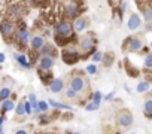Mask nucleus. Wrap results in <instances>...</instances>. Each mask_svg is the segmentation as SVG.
Returning a JSON list of instances; mask_svg holds the SVG:
<instances>
[{
  "label": "nucleus",
  "instance_id": "1",
  "mask_svg": "<svg viewBox=\"0 0 152 134\" xmlns=\"http://www.w3.org/2000/svg\"><path fill=\"white\" fill-rule=\"evenodd\" d=\"M52 36L55 45L60 48H67L78 43V34L73 31V24L69 20H63L52 27Z\"/></svg>",
  "mask_w": 152,
  "mask_h": 134
},
{
  "label": "nucleus",
  "instance_id": "2",
  "mask_svg": "<svg viewBox=\"0 0 152 134\" xmlns=\"http://www.w3.org/2000/svg\"><path fill=\"white\" fill-rule=\"evenodd\" d=\"M67 87L72 88L73 91H76L78 94L84 95V97H90L93 95L91 88H90V82L85 76V72L82 70H73L69 76H67Z\"/></svg>",
  "mask_w": 152,
  "mask_h": 134
},
{
  "label": "nucleus",
  "instance_id": "3",
  "mask_svg": "<svg viewBox=\"0 0 152 134\" xmlns=\"http://www.w3.org/2000/svg\"><path fill=\"white\" fill-rule=\"evenodd\" d=\"M97 46H99V39H97L94 31H87V33L81 34L78 37V43H76V48L79 51L81 60L91 58V55L99 51Z\"/></svg>",
  "mask_w": 152,
  "mask_h": 134
},
{
  "label": "nucleus",
  "instance_id": "4",
  "mask_svg": "<svg viewBox=\"0 0 152 134\" xmlns=\"http://www.w3.org/2000/svg\"><path fill=\"white\" fill-rule=\"evenodd\" d=\"M61 5H63V12H64V20H69L72 23L76 18L82 17L85 12L84 2H61Z\"/></svg>",
  "mask_w": 152,
  "mask_h": 134
},
{
  "label": "nucleus",
  "instance_id": "5",
  "mask_svg": "<svg viewBox=\"0 0 152 134\" xmlns=\"http://www.w3.org/2000/svg\"><path fill=\"white\" fill-rule=\"evenodd\" d=\"M27 3H20V2H8V11H6V17L8 20L17 23L24 20V17L28 14V9L26 8Z\"/></svg>",
  "mask_w": 152,
  "mask_h": 134
},
{
  "label": "nucleus",
  "instance_id": "6",
  "mask_svg": "<svg viewBox=\"0 0 152 134\" xmlns=\"http://www.w3.org/2000/svg\"><path fill=\"white\" fill-rule=\"evenodd\" d=\"M145 36L140 34H133L124 39L122 42V51L124 52H131V54H140V51L145 48Z\"/></svg>",
  "mask_w": 152,
  "mask_h": 134
},
{
  "label": "nucleus",
  "instance_id": "7",
  "mask_svg": "<svg viewBox=\"0 0 152 134\" xmlns=\"http://www.w3.org/2000/svg\"><path fill=\"white\" fill-rule=\"evenodd\" d=\"M61 60L67 66L78 64L81 61V55H79V51L76 48V45H70L67 48H63L61 49Z\"/></svg>",
  "mask_w": 152,
  "mask_h": 134
},
{
  "label": "nucleus",
  "instance_id": "8",
  "mask_svg": "<svg viewBox=\"0 0 152 134\" xmlns=\"http://www.w3.org/2000/svg\"><path fill=\"white\" fill-rule=\"evenodd\" d=\"M17 33V24L8 18H3L0 21V34L8 43H14V36Z\"/></svg>",
  "mask_w": 152,
  "mask_h": 134
},
{
  "label": "nucleus",
  "instance_id": "9",
  "mask_svg": "<svg viewBox=\"0 0 152 134\" xmlns=\"http://www.w3.org/2000/svg\"><path fill=\"white\" fill-rule=\"evenodd\" d=\"M115 122L119 128H130L134 124V116L131 113V110H128L127 107H122L116 112L115 115Z\"/></svg>",
  "mask_w": 152,
  "mask_h": 134
},
{
  "label": "nucleus",
  "instance_id": "10",
  "mask_svg": "<svg viewBox=\"0 0 152 134\" xmlns=\"http://www.w3.org/2000/svg\"><path fill=\"white\" fill-rule=\"evenodd\" d=\"M30 39H31V34L28 30H17L14 36V45H17V48L23 54L27 49V46H30Z\"/></svg>",
  "mask_w": 152,
  "mask_h": 134
},
{
  "label": "nucleus",
  "instance_id": "11",
  "mask_svg": "<svg viewBox=\"0 0 152 134\" xmlns=\"http://www.w3.org/2000/svg\"><path fill=\"white\" fill-rule=\"evenodd\" d=\"M139 11L142 12V18L146 24H152V2H136Z\"/></svg>",
  "mask_w": 152,
  "mask_h": 134
},
{
  "label": "nucleus",
  "instance_id": "12",
  "mask_svg": "<svg viewBox=\"0 0 152 134\" xmlns=\"http://www.w3.org/2000/svg\"><path fill=\"white\" fill-rule=\"evenodd\" d=\"M73 31L78 34V33H84L88 27H90V18L87 17V15H82V17H79V18H76L73 23Z\"/></svg>",
  "mask_w": 152,
  "mask_h": 134
},
{
  "label": "nucleus",
  "instance_id": "13",
  "mask_svg": "<svg viewBox=\"0 0 152 134\" xmlns=\"http://www.w3.org/2000/svg\"><path fill=\"white\" fill-rule=\"evenodd\" d=\"M124 67H125V73H127L130 78L137 79V78L140 76V69H139L137 66H134L128 58H124Z\"/></svg>",
  "mask_w": 152,
  "mask_h": 134
},
{
  "label": "nucleus",
  "instance_id": "14",
  "mask_svg": "<svg viewBox=\"0 0 152 134\" xmlns=\"http://www.w3.org/2000/svg\"><path fill=\"white\" fill-rule=\"evenodd\" d=\"M45 43H46V40H45V37L42 36V34H34V36H31V39H30V49L31 51H37V52H40V49L45 46Z\"/></svg>",
  "mask_w": 152,
  "mask_h": 134
},
{
  "label": "nucleus",
  "instance_id": "15",
  "mask_svg": "<svg viewBox=\"0 0 152 134\" xmlns=\"http://www.w3.org/2000/svg\"><path fill=\"white\" fill-rule=\"evenodd\" d=\"M142 24H143V23H142V18H140V15H139L137 12L130 14L128 21H127V28H128V30L134 31V30L140 28V25H142Z\"/></svg>",
  "mask_w": 152,
  "mask_h": 134
},
{
  "label": "nucleus",
  "instance_id": "16",
  "mask_svg": "<svg viewBox=\"0 0 152 134\" xmlns=\"http://www.w3.org/2000/svg\"><path fill=\"white\" fill-rule=\"evenodd\" d=\"M57 55H58V49H57V46H54L52 43H45V46L40 49V57H51V58H57Z\"/></svg>",
  "mask_w": 152,
  "mask_h": 134
},
{
  "label": "nucleus",
  "instance_id": "17",
  "mask_svg": "<svg viewBox=\"0 0 152 134\" xmlns=\"http://www.w3.org/2000/svg\"><path fill=\"white\" fill-rule=\"evenodd\" d=\"M37 76H39L40 82H42L45 87H49V85H51V82L55 79V78H54L52 70H39V69H37Z\"/></svg>",
  "mask_w": 152,
  "mask_h": 134
},
{
  "label": "nucleus",
  "instance_id": "18",
  "mask_svg": "<svg viewBox=\"0 0 152 134\" xmlns=\"http://www.w3.org/2000/svg\"><path fill=\"white\" fill-rule=\"evenodd\" d=\"M55 66V60L51 57H40L39 63H37V69L39 70H51Z\"/></svg>",
  "mask_w": 152,
  "mask_h": 134
},
{
  "label": "nucleus",
  "instance_id": "19",
  "mask_svg": "<svg viewBox=\"0 0 152 134\" xmlns=\"http://www.w3.org/2000/svg\"><path fill=\"white\" fill-rule=\"evenodd\" d=\"M64 85H66L64 79L58 78V79H54L48 88H49V91H51V92H54V94H58V92H61V91L64 90Z\"/></svg>",
  "mask_w": 152,
  "mask_h": 134
},
{
  "label": "nucleus",
  "instance_id": "20",
  "mask_svg": "<svg viewBox=\"0 0 152 134\" xmlns=\"http://www.w3.org/2000/svg\"><path fill=\"white\" fill-rule=\"evenodd\" d=\"M14 58H15V61L23 67V69H31V64H30V61H28V58H27V55H26V54L17 52V54L14 55Z\"/></svg>",
  "mask_w": 152,
  "mask_h": 134
},
{
  "label": "nucleus",
  "instance_id": "21",
  "mask_svg": "<svg viewBox=\"0 0 152 134\" xmlns=\"http://www.w3.org/2000/svg\"><path fill=\"white\" fill-rule=\"evenodd\" d=\"M48 104H49V107H54L55 110H67V112H73V107H72V106L64 104V103H60V101H55V100H48Z\"/></svg>",
  "mask_w": 152,
  "mask_h": 134
},
{
  "label": "nucleus",
  "instance_id": "22",
  "mask_svg": "<svg viewBox=\"0 0 152 134\" xmlns=\"http://www.w3.org/2000/svg\"><path fill=\"white\" fill-rule=\"evenodd\" d=\"M143 115L146 119H152V97H146L143 103Z\"/></svg>",
  "mask_w": 152,
  "mask_h": 134
},
{
  "label": "nucleus",
  "instance_id": "23",
  "mask_svg": "<svg viewBox=\"0 0 152 134\" xmlns=\"http://www.w3.org/2000/svg\"><path fill=\"white\" fill-rule=\"evenodd\" d=\"M103 66L106 67V69H109V67H112L113 66V63H115V54L112 52V51H107V52H104L103 54Z\"/></svg>",
  "mask_w": 152,
  "mask_h": 134
},
{
  "label": "nucleus",
  "instance_id": "24",
  "mask_svg": "<svg viewBox=\"0 0 152 134\" xmlns=\"http://www.w3.org/2000/svg\"><path fill=\"white\" fill-rule=\"evenodd\" d=\"M15 100H12V98H9V100H5V101H2V109H0V112H2V115H5V113H8V112H12V110H15Z\"/></svg>",
  "mask_w": 152,
  "mask_h": 134
},
{
  "label": "nucleus",
  "instance_id": "25",
  "mask_svg": "<svg viewBox=\"0 0 152 134\" xmlns=\"http://www.w3.org/2000/svg\"><path fill=\"white\" fill-rule=\"evenodd\" d=\"M27 58H28V61H30V64H31V67H33V66H36V64L39 63V60H40V52H37V51H31V49H28V54H27Z\"/></svg>",
  "mask_w": 152,
  "mask_h": 134
},
{
  "label": "nucleus",
  "instance_id": "26",
  "mask_svg": "<svg viewBox=\"0 0 152 134\" xmlns=\"http://www.w3.org/2000/svg\"><path fill=\"white\" fill-rule=\"evenodd\" d=\"M37 121H39L40 125H48V124H51V122L54 121V118H52L51 113H40V115L37 116Z\"/></svg>",
  "mask_w": 152,
  "mask_h": 134
},
{
  "label": "nucleus",
  "instance_id": "27",
  "mask_svg": "<svg viewBox=\"0 0 152 134\" xmlns=\"http://www.w3.org/2000/svg\"><path fill=\"white\" fill-rule=\"evenodd\" d=\"M12 95V90L9 87H3L0 90V101H5V100H9Z\"/></svg>",
  "mask_w": 152,
  "mask_h": 134
},
{
  "label": "nucleus",
  "instance_id": "28",
  "mask_svg": "<svg viewBox=\"0 0 152 134\" xmlns=\"http://www.w3.org/2000/svg\"><path fill=\"white\" fill-rule=\"evenodd\" d=\"M24 115H26L24 101H20V103H17V106H15V116H17V118H23Z\"/></svg>",
  "mask_w": 152,
  "mask_h": 134
},
{
  "label": "nucleus",
  "instance_id": "29",
  "mask_svg": "<svg viewBox=\"0 0 152 134\" xmlns=\"http://www.w3.org/2000/svg\"><path fill=\"white\" fill-rule=\"evenodd\" d=\"M149 88H151V84L149 82H146V81H142V82H139L137 84V87H136V91L137 92H146V91H149Z\"/></svg>",
  "mask_w": 152,
  "mask_h": 134
},
{
  "label": "nucleus",
  "instance_id": "30",
  "mask_svg": "<svg viewBox=\"0 0 152 134\" xmlns=\"http://www.w3.org/2000/svg\"><path fill=\"white\" fill-rule=\"evenodd\" d=\"M143 70H146V72L152 70V52L149 55H146L143 60Z\"/></svg>",
  "mask_w": 152,
  "mask_h": 134
},
{
  "label": "nucleus",
  "instance_id": "31",
  "mask_svg": "<svg viewBox=\"0 0 152 134\" xmlns=\"http://www.w3.org/2000/svg\"><path fill=\"white\" fill-rule=\"evenodd\" d=\"M102 100H103V97H102V92L100 91H94L93 92V95H91V103H94L96 106H99L100 107V103H102Z\"/></svg>",
  "mask_w": 152,
  "mask_h": 134
},
{
  "label": "nucleus",
  "instance_id": "32",
  "mask_svg": "<svg viewBox=\"0 0 152 134\" xmlns=\"http://www.w3.org/2000/svg\"><path fill=\"white\" fill-rule=\"evenodd\" d=\"M37 110H39V113H48V110H49V104H48V101L40 100V101L37 103Z\"/></svg>",
  "mask_w": 152,
  "mask_h": 134
},
{
  "label": "nucleus",
  "instance_id": "33",
  "mask_svg": "<svg viewBox=\"0 0 152 134\" xmlns=\"http://www.w3.org/2000/svg\"><path fill=\"white\" fill-rule=\"evenodd\" d=\"M125 9H127V2H119V6H118L116 11H115V12H118V18H119V20H122Z\"/></svg>",
  "mask_w": 152,
  "mask_h": 134
},
{
  "label": "nucleus",
  "instance_id": "34",
  "mask_svg": "<svg viewBox=\"0 0 152 134\" xmlns=\"http://www.w3.org/2000/svg\"><path fill=\"white\" fill-rule=\"evenodd\" d=\"M91 60H93V64L103 61V52H102V51H97V52H94V54L91 55Z\"/></svg>",
  "mask_w": 152,
  "mask_h": 134
},
{
  "label": "nucleus",
  "instance_id": "35",
  "mask_svg": "<svg viewBox=\"0 0 152 134\" xmlns=\"http://www.w3.org/2000/svg\"><path fill=\"white\" fill-rule=\"evenodd\" d=\"M85 72H87L88 75H97L99 69H97V66H96V64H88V66L85 67Z\"/></svg>",
  "mask_w": 152,
  "mask_h": 134
},
{
  "label": "nucleus",
  "instance_id": "36",
  "mask_svg": "<svg viewBox=\"0 0 152 134\" xmlns=\"http://www.w3.org/2000/svg\"><path fill=\"white\" fill-rule=\"evenodd\" d=\"M6 11H8V2H2L0 0V17H6Z\"/></svg>",
  "mask_w": 152,
  "mask_h": 134
},
{
  "label": "nucleus",
  "instance_id": "37",
  "mask_svg": "<svg viewBox=\"0 0 152 134\" xmlns=\"http://www.w3.org/2000/svg\"><path fill=\"white\" fill-rule=\"evenodd\" d=\"M24 107H26V115H33V107L28 100H24Z\"/></svg>",
  "mask_w": 152,
  "mask_h": 134
},
{
  "label": "nucleus",
  "instance_id": "38",
  "mask_svg": "<svg viewBox=\"0 0 152 134\" xmlns=\"http://www.w3.org/2000/svg\"><path fill=\"white\" fill-rule=\"evenodd\" d=\"M99 109V106H96L94 103H91V101H88V104L85 106V110L87 112H94V110H97Z\"/></svg>",
  "mask_w": 152,
  "mask_h": 134
},
{
  "label": "nucleus",
  "instance_id": "39",
  "mask_svg": "<svg viewBox=\"0 0 152 134\" xmlns=\"http://www.w3.org/2000/svg\"><path fill=\"white\" fill-rule=\"evenodd\" d=\"M104 133H106V134H121L119 131H116V130H113V128H110V127H106V128H104Z\"/></svg>",
  "mask_w": 152,
  "mask_h": 134
},
{
  "label": "nucleus",
  "instance_id": "40",
  "mask_svg": "<svg viewBox=\"0 0 152 134\" xmlns=\"http://www.w3.org/2000/svg\"><path fill=\"white\" fill-rule=\"evenodd\" d=\"M61 118H63V119H66V121H70V119H73V112H66Z\"/></svg>",
  "mask_w": 152,
  "mask_h": 134
},
{
  "label": "nucleus",
  "instance_id": "41",
  "mask_svg": "<svg viewBox=\"0 0 152 134\" xmlns=\"http://www.w3.org/2000/svg\"><path fill=\"white\" fill-rule=\"evenodd\" d=\"M14 134H28V130H26V128H21V130H17Z\"/></svg>",
  "mask_w": 152,
  "mask_h": 134
},
{
  "label": "nucleus",
  "instance_id": "42",
  "mask_svg": "<svg viewBox=\"0 0 152 134\" xmlns=\"http://www.w3.org/2000/svg\"><path fill=\"white\" fill-rule=\"evenodd\" d=\"M113 97H115V92H109V94L104 97V101H109V100H112Z\"/></svg>",
  "mask_w": 152,
  "mask_h": 134
},
{
  "label": "nucleus",
  "instance_id": "43",
  "mask_svg": "<svg viewBox=\"0 0 152 134\" xmlns=\"http://www.w3.org/2000/svg\"><path fill=\"white\" fill-rule=\"evenodd\" d=\"M5 121H6V116L5 115H0V127H3Z\"/></svg>",
  "mask_w": 152,
  "mask_h": 134
},
{
  "label": "nucleus",
  "instance_id": "44",
  "mask_svg": "<svg viewBox=\"0 0 152 134\" xmlns=\"http://www.w3.org/2000/svg\"><path fill=\"white\" fill-rule=\"evenodd\" d=\"M5 60H6V55H5L3 52H0V64H3Z\"/></svg>",
  "mask_w": 152,
  "mask_h": 134
},
{
  "label": "nucleus",
  "instance_id": "45",
  "mask_svg": "<svg viewBox=\"0 0 152 134\" xmlns=\"http://www.w3.org/2000/svg\"><path fill=\"white\" fill-rule=\"evenodd\" d=\"M0 134H5V131H3V127H0Z\"/></svg>",
  "mask_w": 152,
  "mask_h": 134
},
{
  "label": "nucleus",
  "instance_id": "46",
  "mask_svg": "<svg viewBox=\"0 0 152 134\" xmlns=\"http://www.w3.org/2000/svg\"><path fill=\"white\" fill-rule=\"evenodd\" d=\"M43 134H55V133H43Z\"/></svg>",
  "mask_w": 152,
  "mask_h": 134
},
{
  "label": "nucleus",
  "instance_id": "47",
  "mask_svg": "<svg viewBox=\"0 0 152 134\" xmlns=\"http://www.w3.org/2000/svg\"><path fill=\"white\" fill-rule=\"evenodd\" d=\"M0 109H2V101H0Z\"/></svg>",
  "mask_w": 152,
  "mask_h": 134
},
{
  "label": "nucleus",
  "instance_id": "48",
  "mask_svg": "<svg viewBox=\"0 0 152 134\" xmlns=\"http://www.w3.org/2000/svg\"><path fill=\"white\" fill-rule=\"evenodd\" d=\"M151 49H152V42H151Z\"/></svg>",
  "mask_w": 152,
  "mask_h": 134
},
{
  "label": "nucleus",
  "instance_id": "49",
  "mask_svg": "<svg viewBox=\"0 0 152 134\" xmlns=\"http://www.w3.org/2000/svg\"><path fill=\"white\" fill-rule=\"evenodd\" d=\"M33 134H40V133H33Z\"/></svg>",
  "mask_w": 152,
  "mask_h": 134
},
{
  "label": "nucleus",
  "instance_id": "50",
  "mask_svg": "<svg viewBox=\"0 0 152 134\" xmlns=\"http://www.w3.org/2000/svg\"><path fill=\"white\" fill-rule=\"evenodd\" d=\"M131 134H134V133H131Z\"/></svg>",
  "mask_w": 152,
  "mask_h": 134
}]
</instances>
